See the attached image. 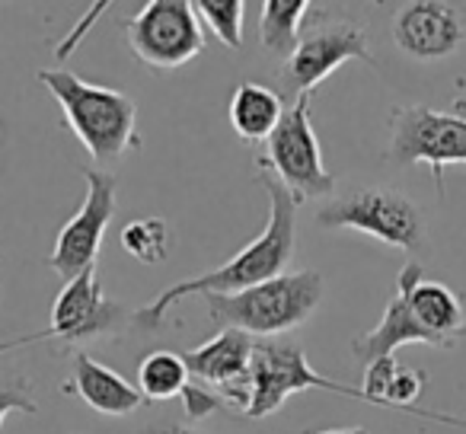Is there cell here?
Wrapping results in <instances>:
<instances>
[{
    "label": "cell",
    "instance_id": "83f0119b",
    "mask_svg": "<svg viewBox=\"0 0 466 434\" xmlns=\"http://www.w3.org/2000/svg\"><path fill=\"white\" fill-rule=\"evenodd\" d=\"M319 434H370L368 428H332V431H319Z\"/></svg>",
    "mask_w": 466,
    "mask_h": 434
},
{
    "label": "cell",
    "instance_id": "cb8c5ba5",
    "mask_svg": "<svg viewBox=\"0 0 466 434\" xmlns=\"http://www.w3.org/2000/svg\"><path fill=\"white\" fill-rule=\"evenodd\" d=\"M425 370H415V368H400L396 370V380L393 387H390V409H406V412H412L415 399L421 396V389H425Z\"/></svg>",
    "mask_w": 466,
    "mask_h": 434
},
{
    "label": "cell",
    "instance_id": "603a6c76",
    "mask_svg": "<svg viewBox=\"0 0 466 434\" xmlns=\"http://www.w3.org/2000/svg\"><path fill=\"white\" fill-rule=\"evenodd\" d=\"M396 370H400V364H396V358H377V361L368 364V370H364V396H368V402H374V406H387V396H390V387H393L396 380Z\"/></svg>",
    "mask_w": 466,
    "mask_h": 434
},
{
    "label": "cell",
    "instance_id": "f1b7e54d",
    "mask_svg": "<svg viewBox=\"0 0 466 434\" xmlns=\"http://www.w3.org/2000/svg\"><path fill=\"white\" fill-rule=\"evenodd\" d=\"M431 419H434V421H447V425H457V428H466V421L451 419V415H434V412H431Z\"/></svg>",
    "mask_w": 466,
    "mask_h": 434
},
{
    "label": "cell",
    "instance_id": "9c48e42d",
    "mask_svg": "<svg viewBox=\"0 0 466 434\" xmlns=\"http://www.w3.org/2000/svg\"><path fill=\"white\" fill-rule=\"evenodd\" d=\"M304 389H329L339 396L368 402L364 389H355L349 383H339L332 377H323L310 368L307 351L298 342H281V338H266L256 342L253 351V399H249V419H266L279 412L288 402V396L304 393Z\"/></svg>",
    "mask_w": 466,
    "mask_h": 434
},
{
    "label": "cell",
    "instance_id": "ba28073f",
    "mask_svg": "<svg viewBox=\"0 0 466 434\" xmlns=\"http://www.w3.org/2000/svg\"><path fill=\"white\" fill-rule=\"evenodd\" d=\"M396 167L428 163L438 195H444V167L466 163V118L428 106H396L390 116V150Z\"/></svg>",
    "mask_w": 466,
    "mask_h": 434
},
{
    "label": "cell",
    "instance_id": "7402d4cb",
    "mask_svg": "<svg viewBox=\"0 0 466 434\" xmlns=\"http://www.w3.org/2000/svg\"><path fill=\"white\" fill-rule=\"evenodd\" d=\"M10 412H39V402H35L33 380L20 370H0V425Z\"/></svg>",
    "mask_w": 466,
    "mask_h": 434
},
{
    "label": "cell",
    "instance_id": "4316f807",
    "mask_svg": "<svg viewBox=\"0 0 466 434\" xmlns=\"http://www.w3.org/2000/svg\"><path fill=\"white\" fill-rule=\"evenodd\" d=\"M147 434H214V431H198V428H188V425H160Z\"/></svg>",
    "mask_w": 466,
    "mask_h": 434
},
{
    "label": "cell",
    "instance_id": "8992f818",
    "mask_svg": "<svg viewBox=\"0 0 466 434\" xmlns=\"http://www.w3.org/2000/svg\"><path fill=\"white\" fill-rule=\"evenodd\" d=\"M349 61H364L374 65L370 58V42L361 23L355 20H329L319 16L310 29H304L294 45V52L279 67L281 96H310L329 74H336Z\"/></svg>",
    "mask_w": 466,
    "mask_h": 434
},
{
    "label": "cell",
    "instance_id": "2e32d148",
    "mask_svg": "<svg viewBox=\"0 0 466 434\" xmlns=\"http://www.w3.org/2000/svg\"><path fill=\"white\" fill-rule=\"evenodd\" d=\"M412 342L434 345V338L421 329L419 319H415L412 310H409L406 285H402V281H396V294L390 298L380 323H377L370 332H364V336H358L355 342H351V351H355L358 361L370 364V361H377V358H393L396 348H402V345H412ZM434 348H438V345H434Z\"/></svg>",
    "mask_w": 466,
    "mask_h": 434
},
{
    "label": "cell",
    "instance_id": "d6986e66",
    "mask_svg": "<svg viewBox=\"0 0 466 434\" xmlns=\"http://www.w3.org/2000/svg\"><path fill=\"white\" fill-rule=\"evenodd\" d=\"M188 387V368L176 351H150L137 364V389L144 399H173Z\"/></svg>",
    "mask_w": 466,
    "mask_h": 434
},
{
    "label": "cell",
    "instance_id": "8fae6325",
    "mask_svg": "<svg viewBox=\"0 0 466 434\" xmlns=\"http://www.w3.org/2000/svg\"><path fill=\"white\" fill-rule=\"evenodd\" d=\"M253 336L240 329H220L205 345L182 351V361L195 383L211 387L214 393L224 396V402L247 415L249 399H253Z\"/></svg>",
    "mask_w": 466,
    "mask_h": 434
},
{
    "label": "cell",
    "instance_id": "7c38bea8",
    "mask_svg": "<svg viewBox=\"0 0 466 434\" xmlns=\"http://www.w3.org/2000/svg\"><path fill=\"white\" fill-rule=\"evenodd\" d=\"M393 45L412 61H444L466 45V20L453 4L412 0L400 4L390 23Z\"/></svg>",
    "mask_w": 466,
    "mask_h": 434
},
{
    "label": "cell",
    "instance_id": "f546056e",
    "mask_svg": "<svg viewBox=\"0 0 466 434\" xmlns=\"http://www.w3.org/2000/svg\"><path fill=\"white\" fill-rule=\"evenodd\" d=\"M453 116L466 118V96H460V99H457V103H453Z\"/></svg>",
    "mask_w": 466,
    "mask_h": 434
},
{
    "label": "cell",
    "instance_id": "7a4b0ae2",
    "mask_svg": "<svg viewBox=\"0 0 466 434\" xmlns=\"http://www.w3.org/2000/svg\"><path fill=\"white\" fill-rule=\"evenodd\" d=\"M39 84L58 99L65 122L99 169L137 147V106L131 96L71 71H39Z\"/></svg>",
    "mask_w": 466,
    "mask_h": 434
},
{
    "label": "cell",
    "instance_id": "30bf717a",
    "mask_svg": "<svg viewBox=\"0 0 466 434\" xmlns=\"http://www.w3.org/2000/svg\"><path fill=\"white\" fill-rule=\"evenodd\" d=\"M80 173H84V182H86V198H84V205H80V211L74 214L71 221L61 227V234L55 237L52 256H48V268H52L65 285L77 278V275H84L86 268L96 266L106 227L112 224L116 207H118V186L109 169L84 167Z\"/></svg>",
    "mask_w": 466,
    "mask_h": 434
},
{
    "label": "cell",
    "instance_id": "5b68a950",
    "mask_svg": "<svg viewBox=\"0 0 466 434\" xmlns=\"http://www.w3.org/2000/svg\"><path fill=\"white\" fill-rule=\"evenodd\" d=\"M317 224L329 230H358L393 249H415L425 243V217L419 205L393 188H358L317 211Z\"/></svg>",
    "mask_w": 466,
    "mask_h": 434
},
{
    "label": "cell",
    "instance_id": "e0dca14e",
    "mask_svg": "<svg viewBox=\"0 0 466 434\" xmlns=\"http://www.w3.org/2000/svg\"><path fill=\"white\" fill-rule=\"evenodd\" d=\"M285 96L279 90L266 84H253V80H243L230 96V128L240 135V141L247 144H262L272 137V131L279 128L281 116H285Z\"/></svg>",
    "mask_w": 466,
    "mask_h": 434
},
{
    "label": "cell",
    "instance_id": "52a82bcc",
    "mask_svg": "<svg viewBox=\"0 0 466 434\" xmlns=\"http://www.w3.org/2000/svg\"><path fill=\"white\" fill-rule=\"evenodd\" d=\"M125 42L141 65L157 71H176L205 52L201 20L188 0L144 4L131 20H125Z\"/></svg>",
    "mask_w": 466,
    "mask_h": 434
},
{
    "label": "cell",
    "instance_id": "3957f363",
    "mask_svg": "<svg viewBox=\"0 0 466 434\" xmlns=\"http://www.w3.org/2000/svg\"><path fill=\"white\" fill-rule=\"evenodd\" d=\"M323 291V275L304 268L285 272L240 294H205V304L208 317L220 329H240L247 336H285L313 317Z\"/></svg>",
    "mask_w": 466,
    "mask_h": 434
},
{
    "label": "cell",
    "instance_id": "9a60e30c",
    "mask_svg": "<svg viewBox=\"0 0 466 434\" xmlns=\"http://www.w3.org/2000/svg\"><path fill=\"white\" fill-rule=\"evenodd\" d=\"M71 380L65 383V393L67 396H77L84 399L93 412L99 415H109V419H125L131 415L135 409L144 406V393L137 387H131L122 374H116L112 368L99 364L93 355L86 351H74L71 358Z\"/></svg>",
    "mask_w": 466,
    "mask_h": 434
},
{
    "label": "cell",
    "instance_id": "d4e9b609",
    "mask_svg": "<svg viewBox=\"0 0 466 434\" xmlns=\"http://www.w3.org/2000/svg\"><path fill=\"white\" fill-rule=\"evenodd\" d=\"M224 396L214 393L211 387H205V383H192L188 380V387L182 389V409H186L188 419H208V415H214L218 409H224Z\"/></svg>",
    "mask_w": 466,
    "mask_h": 434
},
{
    "label": "cell",
    "instance_id": "6da1fadb",
    "mask_svg": "<svg viewBox=\"0 0 466 434\" xmlns=\"http://www.w3.org/2000/svg\"><path fill=\"white\" fill-rule=\"evenodd\" d=\"M262 186L268 192V224L249 247H243L237 256L224 262V266L211 268L205 275H195L179 285H169L167 291L157 294L150 304L137 307L131 313L135 326L141 329H157L163 326L167 313L173 310L179 300L192 298V294H240L249 288L272 281L279 275H285L288 262L294 256V240H298V201L288 195V188L281 182H275L272 176L262 173Z\"/></svg>",
    "mask_w": 466,
    "mask_h": 434
},
{
    "label": "cell",
    "instance_id": "ac0fdd59",
    "mask_svg": "<svg viewBox=\"0 0 466 434\" xmlns=\"http://www.w3.org/2000/svg\"><path fill=\"white\" fill-rule=\"evenodd\" d=\"M310 0H266L259 16V42L266 52L288 58L300 39V23L310 16Z\"/></svg>",
    "mask_w": 466,
    "mask_h": 434
},
{
    "label": "cell",
    "instance_id": "44dd1931",
    "mask_svg": "<svg viewBox=\"0 0 466 434\" xmlns=\"http://www.w3.org/2000/svg\"><path fill=\"white\" fill-rule=\"evenodd\" d=\"M198 20L224 42L227 48H243V16L247 7L243 0H195L192 4Z\"/></svg>",
    "mask_w": 466,
    "mask_h": 434
},
{
    "label": "cell",
    "instance_id": "4fadbf2b",
    "mask_svg": "<svg viewBox=\"0 0 466 434\" xmlns=\"http://www.w3.org/2000/svg\"><path fill=\"white\" fill-rule=\"evenodd\" d=\"M125 313L116 300H109L99 288L96 266L86 268L74 281L61 288L52 307V323H48V338L61 342H93L99 336H112L118 326H125Z\"/></svg>",
    "mask_w": 466,
    "mask_h": 434
},
{
    "label": "cell",
    "instance_id": "ffe728a7",
    "mask_svg": "<svg viewBox=\"0 0 466 434\" xmlns=\"http://www.w3.org/2000/svg\"><path fill=\"white\" fill-rule=\"evenodd\" d=\"M118 243L135 262L157 266L169 256V227L163 217H137V221L125 224Z\"/></svg>",
    "mask_w": 466,
    "mask_h": 434
},
{
    "label": "cell",
    "instance_id": "5bb4252c",
    "mask_svg": "<svg viewBox=\"0 0 466 434\" xmlns=\"http://www.w3.org/2000/svg\"><path fill=\"white\" fill-rule=\"evenodd\" d=\"M409 294V310L419 319V326L434 338L438 348H451L453 338L463 336V304L460 298L441 281H425L419 262H406L400 278Z\"/></svg>",
    "mask_w": 466,
    "mask_h": 434
},
{
    "label": "cell",
    "instance_id": "277c9868",
    "mask_svg": "<svg viewBox=\"0 0 466 434\" xmlns=\"http://www.w3.org/2000/svg\"><path fill=\"white\" fill-rule=\"evenodd\" d=\"M259 173L281 182L298 205L307 198H323L336 188L332 173L323 167V150L310 122V96H298L285 109L279 128L259 154Z\"/></svg>",
    "mask_w": 466,
    "mask_h": 434
},
{
    "label": "cell",
    "instance_id": "484cf974",
    "mask_svg": "<svg viewBox=\"0 0 466 434\" xmlns=\"http://www.w3.org/2000/svg\"><path fill=\"white\" fill-rule=\"evenodd\" d=\"M39 338H48V332H39V336H20V338H10V342H0V355H7L14 348H23L29 342H39Z\"/></svg>",
    "mask_w": 466,
    "mask_h": 434
}]
</instances>
